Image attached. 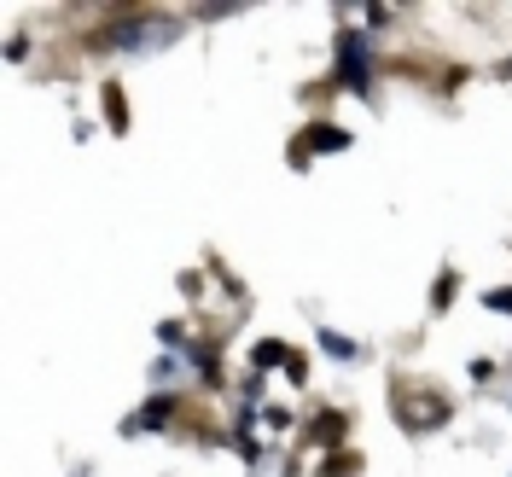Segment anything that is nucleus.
I'll return each instance as SVG.
<instances>
[{
    "label": "nucleus",
    "mask_w": 512,
    "mask_h": 477,
    "mask_svg": "<svg viewBox=\"0 0 512 477\" xmlns=\"http://www.w3.org/2000/svg\"><path fill=\"white\" fill-rule=\"evenodd\" d=\"M175 24L169 18H123V24H111V47H123V53H152V47H169L175 41Z\"/></svg>",
    "instance_id": "nucleus-1"
},
{
    "label": "nucleus",
    "mask_w": 512,
    "mask_h": 477,
    "mask_svg": "<svg viewBox=\"0 0 512 477\" xmlns=\"http://www.w3.org/2000/svg\"><path fill=\"white\" fill-rule=\"evenodd\" d=\"M448 408L437 390H419V396H402V408H396V419L408 425V431H437V425H448Z\"/></svg>",
    "instance_id": "nucleus-2"
},
{
    "label": "nucleus",
    "mask_w": 512,
    "mask_h": 477,
    "mask_svg": "<svg viewBox=\"0 0 512 477\" xmlns=\"http://www.w3.org/2000/svg\"><path fill=\"white\" fill-rule=\"evenodd\" d=\"M338 70H344V82H350V88H367V64H361V35H355V30L338 35Z\"/></svg>",
    "instance_id": "nucleus-3"
},
{
    "label": "nucleus",
    "mask_w": 512,
    "mask_h": 477,
    "mask_svg": "<svg viewBox=\"0 0 512 477\" xmlns=\"http://www.w3.org/2000/svg\"><path fill=\"white\" fill-rule=\"evenodd\" d=\"M309 146H315V152H344V146H350V134H344V128H309V140H303V146H291V163H303Z\"/></svg>",
    "instance_id": "nucleus-4"
},
{
    "label": "nucleus",
    "mask_w": 512,
    "mask_h": 477,
    "mask_svg": "<svg viewBox=\"0 0 512 477\" xmlns=\"http://www.w3.org/2000/svg\"><path fill=\"white\" fill-rule=\"evenodd\" d=\"M99 105H105V123L123 134V128H128V99H123V88H117V82H105V88H99Z\"/></svg>",
    "instance_id": "nucleus-5"
},
{
    "label": "nucleus",
    "mask_w": 512,
    "mask_h": 477,
    "mask_svg": "<svg viewBox=\"0 0 512 477\" xmlns=\"http://www.w3.org/2000/svg\"><path fill=\"white\" fill-rule=\"evenodd\" d=\"M169 414H175V402H169V396H158V402H152L146 414H134V419H128L123 431H158V425H169Z\"/></svg>",
    "instance_id": "nucleus-6"
},
{
    "label": "nucleus",
    "mask_w": 512,
    "mask_h": 477,
    "mask_svg": "<svg viewBox=\"0 0 512 477\" xmlns=\"http://www.w3.org/2000/svg\"><path fill=\"white\" fill-rule=\"evenodd\" d=\"M286 361H291L286 344H274V338H268V344H256V367H286Z\"/></svg>",
    "instance_id": "nucleus-7"
},
{
    "label": "nucleus",
    "mask_w": 512,
    "mask_h": 477,
    "mask_svg": "<svg viewBox=\"0 0 512 477\" xmlns=\"http://www.w3.org/2000/svg\"><path fill=\"white\" fill-rule=\"evenodd\" d=\"M350 472H355V454H338V460L320 466V477H350Z\"/></svg>",
    "instance_id": "nucleus-8"
},
{
    "label": "nucleus",
    "mask_w": 512,
    "mask_h": 477,
    "mask_svg": "<svg viewBox=\"0 0 512 477\" xmlns=\"http://www.w3.org/2000/svg\"><path fill=\"white\" fill-rule=\"evenodd\" d=\"M483 309H495V315H512V286H507V291H489V297H483Z\"/></svg>",
    "instance_id": "nucleus-9"
},
{
    "label": "nucleus",
    "mask_w": 512,
    "mask_h": 477,
    "mask_svg": "<svg viewBox=\"0 0 512 477\" xmlns=\"http://www.w3.org/2000/svg\"><path fill=\"white\" fill-rule=\"evenodd\" d=\"M320 344H326V350H332V355H338V361H350V344H344V338H338V332H320Z\"/></svg>",
    "instance_id": "nucleus-10"
},
{
    "label": "nucleus",
    "mask_w": 512,
    "mask_h": 477,
    "mask_svg": "<svg viewBox=\"0 0 512 477\" xmlns=\"http://www.w3.org/2000/svg\"><path fill=\"white\" fill-rule=\"evenodd\" d=\"M315 437H344V419H338V414H326V419L315 425Z\"/></svg>",
    "instance_id": "nucleus-11"
},
{
    "label": "nucleus",
    "mask_w": 512,
    "mask_h": 477,
    "mask_svg": "<svg viewBox=\"0 0 512 477\" xmlns=\"http://www.w3.org/2000/svg\"><path fill=\"white\" fill-rule=\"evenodd\" d=\"M448 297H454V274H443V280H437V291H431V303H437V309H443Z\"/></svg>",
    "instance_id": "nucleus-12"
},
{
    "label": "nucleus",
    "mask_w": 512,
    "mask_h": 477,
    "mask_svg": "<svg viewBox=\"0 0 512 477\" xmlns=\"http://www.w3.org/2000/svg\"><path fill=\"white\" fill-rule=\"evenodd\" d=\"M501 76H512V59H507V64H501Z\"/></svg>",
    "instance_id": "nucleus-13"
}]
</instances>
